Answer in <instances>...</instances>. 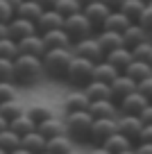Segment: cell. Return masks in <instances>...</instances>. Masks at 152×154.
<instances>
[{
	"instance_id": "1",
	"label": "cell",
	"mask_w": 152,
	"mask_h": 154,
	"mask_svg": "<svg viewBox=\"0 0 152 154\" xmlns=\"http://www.w3.org/2000/svg\"><path fill=\"white\" fill-rule=\"evenodd\" d=\"M75 59L73 48H55L48 50L43 54V68H46V77L50 79H66L68 75V66Z\"/></svg>"
},
{
	"instance_id": "2",
	"label": "cell",
	"mask_w": 152,
	"mask_h": 154,
	"mask_svg": "<svg viewBox=\"0 0 152 154\" xmlns=\"http://www.w3.org/2000/svg\"><path fill=\"white\" fill-rule=\"evenodd\" d=\"M16 66V84H30L39 82L43 75H46V68H43V57H34V54H18L14 59Z\"/></svg>"
},
{
	"instance_id": "3",
	"label": "cell",
	"mask_w": 152,
	"mask_h": 154,
	"mask_svg": "<svg viewBox=\"0 0 152 154\" xmlns=\"http://www.w3.org/2000/svg\"><path fill=\"white\" fill-rule=\"evenodd\" d=\"M64 120H66V131L73 140H89L91 127H93V116H91L89 109L82 111H71V113H64Z\"/></svg>"
},
{
	"instance_id": "4",
	"label": "cell",
	"mask_w": 152,
	"mask_h": 154,
	"mask_svg": "<svg viewBox=\"0 0 152 154\" xmlns=\"http://www.w3.org/2000/svg\"><path fill=\"white\" fill-rule=\"evenodd\" d=\"M93 68H95V61L91 59H84V57H77L71 61L68 66V75H66V82L73 84L75 88H84L86 84L93 79Z\"/></svg>"
},
{
	"instance_id": "5",
	"label": "cell",
	"mask_w": 152,
	"mask_h": 154,
	"mask_svg": "<svg viewBox=\"0 0 152 154\" xmlns=\"http://www.w3.org/2000/svg\"><path fill=\"white\" fill-rule=\"evenodd\" d=\"M64 29H66L68 36L73 38V43H75V41H80V38L93 36V32H95V27L91 25V20L84 16V11L68 16V18L64 20Z\"/></svg>"
},
{
	"instance_id": "6",
	"label": "cell",
	"mask_w": 152,
	"mask_h": 154,
	"mask_svg": "<svg viewBox=\"0 0 152 154\" xmlns=\"http://www.w3.org/2000/svg\"><path fill=\"white\" fill-rule=\"evenodd\" d=\"M116 131H118V118H95L89 134V143L105 145V140L109 136H114Z\"/></svg>"
},
{
	"instance_id": "7",
	"label": "cell",
	"mask_w": 152,
	"mask_h": 154,
	"mask_svg": "<svg viewBox=\"0 0 152 154\" xmlns=\"http://www.w3.org/2000/svg\"><path fill=\"white\" fill-rule=\"evenodd\" d=\"M73 52H75L77 57L91 59V61H95V63L105 59V52H102V48H100V43H98L95 36H86V38L75 41V43H73Z\"/></svg>"
},
{
	"instance_id": "8",
	"label": "cell",
	"mask_w": 152,
	"mask_h": 154,
	"mask_svg": "<svg viewBox=\"0 0 152 154\" xmlns=\"http://www.w3.org/2000/svg\"><path fill=\"white\" fill-rule=\"evenodd\" d=\"M82 11H84V16L91 20V25H93L95 29H102L105 20L109 18V14H111L114 9H111V7L107 5L105 0H95V2H91V5L82 7Z\"/></svg>"
},
{
	"instance_id": "9",
	"label": "cell",
	"mask_w": 152,
	"mask_h": 154,
	"mask_svg": "<svg viewBox=\"0 0 152 154\" xmlns=\"http://www.w3.org/2000/svg\"><path fill=\"white\" fill-rule=\"evenodd\" d=\"M143 127H145V122L141 120V116H134V113H120L118 116V131L129 136L136 143H138V136H141Z\"/></svg>"
},
{
	"instance_id": "10",
	"label": "cell",
	"mask_w": 152,
	"mask_h": 154,
	"mask_svg": "<svg viewBox=\"0 0 152 154\" xmlns=\"http://www.w3.org/2000/svg\"><path fill=\"white\" fill-rule=\"evenodd\" d=\"M89 111L93 118H118L120 116V106L114 97H107V100H91Z\"/></svg>"
},
{
	"instance_id": "11",
	"label": "cell",
	"mask_w": 152,
	"mask_h": 154,
	"mask_svg": "<svg viewBox=\"0 0 152 154\" xmlns=\"http://www.w3.org/2000/svg\"><path fill=\"white\" fill-rule=\"evenodd\" d=\"M147 104H150V100H147V97L143 95L138 88H136L134 93H129V95H125L123 100L118 102L120 113H134V116H141V111L145 109Z\"/></svg>"
},
{
	"instance_id": "12",
	"label": "cell",
	"mask_w": 152,
	"mask_h": 154,
	"mask_svg": "<svg viewBox=\"0 0 152 154\" xmlns=\"http://www.w3.org/2000/svg\"><path fill=\"white\" fill-rule=\"evenodd\" d=\"M136 88H138V82H136V79H132L127 72H120L114 82H111V93H114V100L116 102H120L125 95L134 93Z\"/></svg>"
},
{
	"instance_id": "13",
	"label": "cell",
	"mask_w": 152,
	"mask_h": 154,
	"mask_svg": "<svg viewBox=\"0 0 152 154\" xmlns=\"http://www.w3.org/2000/svg\"><path fill=\"white\" fill-rule=\"evenodd\" d=\"M123 41H125V45H127V48L134 50L136 45L145 43V41H152V34L147 32L141 23H132V25L123 32Z\"/></svg>"
},
{
	"instance_id": "14",
	"label": "cell",
	"mask_w": 152,
	"mask_h": 154,
	"mask_svg": "<svg viewBox=\"0 0 152 154\" xmlns=\"http://www.w3.org/2000/svg\"><path fill=\"white\" fill-rule=\"evenodd\" d=\"M89 104H91V97L86 95L84 88H77V91H71V93L64 95V113L89 109Z\"/></svg>"
},
{
	"instance_id": "15",
	"label": "cell",
	"mask_w": 152,
	"mask_h": 154,
	"mask_svg": "<svg viewBox=\"0 0 152 154\" xmlns=\"http://www.w3.org/2000/svg\"><path fill=\"white\" fill-rule=\"evenodd\" d=\"M32 34H39L36 23H34V20L18 18V16L9 20V36H11V38L21 41V38H25V36H32Z\"/></svg>"
},
{
	"instance_id": "16",
	"label": "cell",
	"mask_w": 152,
	"mask_h": 154,
	"mask_svg": "<svg viewBox=\"0 0 152 154\" xmlns=\"http://www.w3.org/2000/svg\"><path fill=\"white\" fill-rule=\"evenodd\" d=\"M18 50L21 54H34V57H43L48 52L46 41H43L41 34H32V36H25L18 41Z\"/></svg>"
},
{
	"instance_id": "17",
	"label": "cell",
	"mask_w": 152,
	"mask_h": 154,
	"mask_svg": "<svg viewBox=\"0 0 152 154\" xmlns=\"http://www.w3.org/2000/svg\"><path fill=\"white\" fill-rule=\"evenodd\" d=\"M64 20L66 18H64L57 9H46L41 14V18L36 20V29H39V34H46V32H50V29H62Z\"/></svg>"
},
{
	"instance_id": "18",
	"label": "cell",
	"mask_w": 152,
	"mask_h": 154,
	"mask_svg": "<svg viewBox=\"0 0 152 154\" xmlns=\"http://www.w3.org/2000/svg\"><path fill=\"white\" fill-rule=\"evenodd\" d=\"M95 38H98V43H100V48H102V52H105V57L111 52V50L125 45L123 34L120 32H111V29H98V36Z\"/></svg>"
},
{
	"instance_id": "19",
	"label": "cell",
	"mask_w": 152,
	"mask_h": 154,
	"mask_svg": "<svg viewBox=\"0 0 152 154\" xmlns=\"http://www.w3.org/2000/svg\"><path fill=\"white\" fill-rule=\"evenodd\" d=\"M43 41H46V48L48 50H55V48H73V38L68 36L66 29H50V32L41 34Z\"/></svg>"
},
{
	"instance_id": "20",
	"label": "cell",
	"mask_w": 152,
	"mask_h": 154,
	"mask_svg": "<svg viewBox=\"0 0 152 154\" xmlns=\"http://www.w3.org/2000/svg\"><path fill=\"white\" fill-rule=\"evenodd\" d=\"M36 129L41 131L46 138H55V136L68 134V131H66V120H64V118H57V116H52V118H48V120L39 122Z\"/></svg>"
},
{
	"instance_id": "21",
	"label": "cell",
	"mask_w": 152,
	"mask_h": 154,
	"mask_svg": "<svg viewBox=\"0 0 152 154\" xmlns=\"http://www.w3.org/2000/svg\"><path fill=\"white\" fill-rule=\"evenodd\" d=\"M102 147H107L111 154H120V152H125V149H134V147H136V140H132L129 136L116 131L114 136H109V138L105 140V145H102Z\"/></svg>"
},
{
	"instance_id": "22",
	"label": "cell",
	"mask_w": 152,
	"mask_h": 154,
	"mask_svg": "<svg viewBox=\"0 0 152 154\" xmlns=\"http://www.w3.org/2000/svg\"><path fill=\"white\" fill-rule=\"evenodd\" d=\"M120 68H116L111 61H107V59H102V61H98L95 63V68H93V79H100V82H107V84H111L116 79V77L120 75Z\"/></svg>"
},
{
	"instance_id": "23",
	"label": "cell",
	"mask_w": 152,
	"mask_h": 154,
	"mask_svg": "<svg viewBox=\"0 0 152 154\" xmlns=\"http://www.w3.org/2000/svg\"><path fill=\"white\" fill-rule=\"evenodd\" d=\"M107 61H111L116 68H120V70L125 72V68L129 66V63L134 61V50L132 48H127V45H120V48H116V50H111L109 54H107Z\"/></svg>"
},
{
	"instance_id": "24",
	"label": "cell",
	"mask_w": 152,
	"mask_h": 154,
	"mask_svg": "<svg viewBox=\"0 0 152 154\" xmlns=\"http://www.w3.org/2000/svg\"><path fill=\"white\" fill-rule=\"evenodd\" d=\"M84 91H86V95H89L91 100H107V97H114L111 84L100 82V79H91V82L84 86Z\"/></svg>"
},
{
	"instance_id": "25",
	"label": "cell",
	"mask_w": 152,
	"mask_h": 154,
	"mask_svg": "<svg viewBox=\"0 0 152 154\" xmlns=\"http://www.w3.org/2000/svg\"><path fill=\"white\" fill-rule=\"evenodd\" d=\"M43 7L39 5L36 0H23V2H21L18 5V9H16V16H18V18H27V20H34V23H36L39 18H41V14H43Z\"/></svg>"
},
{
	"instance_id": "26",
	"label": "cell",
	"mask_w": 152,
	"mask_h": 154,
	"mask_svg": "<svg viewBox=\"0 0 152 154\" xmlns=\"http://www.w3.org/2000/svg\"><path fill=\"white\" fill-rule=\"evenodd\" d=\"M129 25H132V20H129V18H127V16H125L120 9H114V11L109 14V18L105 20L102 29H111V32H120V34H123L125 29L129 27Z\"/></svg>"
},
{
	"instance_id": "27",
	"label": "cell",
	"mask_w": 152,
	"mask_h": 154,
	"mask_svg": "<svg viewBox=\"0 0 152 154\" xmlns=\"http://www.w3.org/2000/svg\"><path fill=\"white\" fill-rule=\"evenodd\" d=\"M48 149L52 154H68V152L75 149V140H73L68 134L55 136V138H48Z\"/></svg>"
},
{
	"instance_id": "28",
	"label": "cell",
	"mask_w": 152,
	"mask_h": 154,
	"mask_svg": "<svg viewBox=\"0 0 152 154\" xmlns=\"http://www.w3.org/2000/svg\"><path fill=\"white\" fill-rule=\"evenodd\" d=\"M23 147H27L30 152L39 154V152H43V149H48V138L39 129H34V131H30V134L23 136Z\"/></svg>"
},
{
	"instance_id": "29",
	"label": "cell",
	"mask_w": 152,
	"mask_h": 154,
	"mask_svg": "<svg viewBox=\"0 0 152 154\" xmlns=\"http://www.w3.org/2000/svg\"><path fill=\"white\" fill-rule=\"evenodd\" d=\"M145 7H147L145 0H125L123 5H120V11H123V14L127 16L132 23H138V18L143 16Z\"/></svg>"
},
{
	"instance_id": "30",
	"label": "cell",
	"mask_w": 152,
	"mask_h": 154,
	"mask_svg": "<svg viewBox=\"0 0 152 154\" xmlns=\"http://www.w3.org/2000/svg\"><path fill=\"white\" fill-rule=\"evenodd\" d=\"M125 72H127L132 79H136V82H143V79L152 77V66L145 63V61H141V59H134V61L125 68Z\"/></svg>"
},
{
	"instance_id": "31",
	"label": "cell",
	"mask_w": 152,
	"mask_h": 154,
	"mask_svg": "<svg viewBox=\"0 0 152 154\" xmlns=\"http://www.w3.org/2000/svg\"><path fill=\"white\" fill-rule=\"evenodd\" d=\"M27 116L39 125V122L48 120V118H52V116H55V109H52L50 104H46V102H34V104L27 106Z\"/></svg>"
},
{
	"instance_id": "32",
	"label": "cell",
	"mask_w": 152,
	"mask_h": 154,
	"mask_svg": "<svg viewBox=\"0 0 152 154\" xmlns=\"http://www.w3.org/2000/svg\"><path fill=\"white\" fill-rule=\"evenodd\" d=\"M23 145V136L16 134L14 129H5V131H0V147L7 149V152H14L16 147H21Z\"/></svg>"
},
{
	"instance_id": "33",
	"label": "cell",
	"mask_w": 152,
	"mask_h": 154,
	"mask_svg": "<svg viewBox=\"0 0 152 154\" xmlns=\"http://www.w3.org/2000/svg\"><path fill=\"white\" fill-rule=\"evenodd\" d=\"M25 111H27V106L21 104L16 97H14V100H9V102H2V104H0V113L5 116L9 122H11V120H16L18 116H23Z\"/></svg>"
},
{
	"instance_id": "34",
	"label": "cell",
	"mask_w": 152,
	"mask_h": 154,
	"mask_svg": "<svg viewBox=\"0 0 152 154\" xmlns=\"http://www.w3.org/2000/svg\"><path fill=\"white\" fill-rule=\"evenodd\" d=\"M9 127L16 131V134L25 136V134H30V131H34V129H36V122H34L32 118L27 116V111H25L23 116H18L16 120H11V122H9Z\"/></svg>"
},
{
	"instance_id": "35",
	"label": "cell",
	"mask_w": 152,
	"mask_h": 154,
	"mask_svg": "<svg viewBox=\"0 0 152 154\" xmlns=\"http://www.w3.org/2000/svg\"><path fill=\"white\" fill-rule=\"evenodd\" d=\"M52 9H57L64 18H68V16L80 14V11H82V2H80V0H57V5H55Z\"/></svg>"
},
{
	"instance_id": "36",
	"label": "cell",
	"mask_w": 152,
	"mask_h": 154,
	"mask_svg": "<svg viewBox=\"0 0 152 154\" xmlns=\"http://www.w3.org/2000/svg\"><path fill=\"white\" fill-rule=\"evenodd\" d=\"M21 54L18 50V41L11 36H5L2 41H0V57H7V59H16Z\"/></svg>"
},
{
	"instance_id": "37",
	"label": "cell",
	"mask_w": 152,
	"mask_h": 154,
	"mask_svg": "<svg viewBox=\"0 0 152 154\" xmlns=\"http://www.w3.org/2000/svg\"><path fill=\"white\" fill-rule=\"evenodd\" d=\"M0 82H16V66H14V59L0 57Z\"/></svg>"
},
{
	"instance_id": "38",
	"label": "cell",
	"mask_w": 152,
	"mask_h": 154,
	"mask_svg": "<svg viewBox=\"0 0 152 154\" xmlns=\"http://www.w3.org/2000/svg\"><path fill=\"white\" fill-rule=\"evenodd\" d=\"M134 59H141V61L152 66V41H145V43L136 45L134 48Z\"/></svg>"
},
{
	"instance_id": "39",
	"label": "cell",
	"mask_w": 152,
	"mask_h": 154,
	"mask_svg": "<svg viewBox=\"0 0 152 154\" xmlns=\"http://www.w3.org/2000/svg\"><path fill=\"white\" fill-rule=\"evenodd\" d=\"M16 97V82H0V104Z\"/></svg>"
},
{
	"instance_id": "40",
	"label": "cell",
	"mask_w": 152,
	"mask_h": 154,
	"mask_svg": "<svg viewBox=\"0 0 152 154\" xmlns=\"http://www.w3.org/2000/svg\"><path fill=\"white\" fill-rule=\"evenodd\" d=\"M16 18V7H11L7 0H0V23H9Z\"/></svg>"
},
{
	"instance_id": "41",
	"label": "cell",
	"mask_w": 152,
	"mask_h": 154,
	"mask_svg": "<svg viewBox=\"0 0 152 154\" xmlns=\"http://www.w3.org/2000/svg\"><path fill=\"white\" fill-rule=\"evenodd\" d=\"M138 23H141L143 27H145L147 32L152 34V7H150V5L145 7V11H143V16H141V18H138Z\"/></svg>"
},
{
	"instance_id": "42",
	"label": "cell",
	"mask_w": 152,
	"mask_h": 154,
	"mask_svg": "<svg viewBox=\"0 0 152 154\" xmlns=\"http://www.w3.org/2000/svg\"><path fill=\"white\" fill-rule=\"evenodd\" d=\"M138 91H141L143 95H145L147 100L152 102V77H147V79H143V82H138Z\"/></svg>"
},
{
	"instance_id": "43",
	"label": "cell",
	"mask_w": 152,
	"mask_h": 154,
	"mask_svg": "<svg viewBox=\"0 0 152 154\" xmlns=\"http://www.w3.org/2000/svg\"><path fill=\"white\" fill-rule=\"evenodd\" d=\"M138 143H152V125H145L138 136Z\"/></svg>"
},
{
	"instance_id": "44",
	"label": "cell",
	"mask_w": 152,
	"mask_h": 154,
	"mask_svg": "<svg viewBox=\"0 0 152 154\" xmlns=\"http://www.w3.org/2000/svg\"><path fill=\"white\" fill-rule=\"evenodd\" d=\"M141 120L145 122V125H152V102L145 106V109L141 111Z\"/></svg>"
},
{
	"instance_id": "45",
	"label": "cell",
	"mask_w": 152,
	"mask_h": 154,
	"mask_svg": "<svg viewBox=\"0 0 152 154\" xmlns=\"http://www.w3.org/2000/svg\"><path fill=\"white\" fill-rule=\"evenodd\" d=\"M136 154H152V143H136Z\"/></svg>"
},
{
	"instance_id": "46",
	"label": "cell",
	"mask_w": 152,
	"mask_h": 154,
	"mask_svg": "<svg viewBox=\"0 0 152 154\" xmlns=\"http://www.w3.org/2000/svg\"><path fill=\"white\" fill-rule=\"evenodd\" d=\"M36 2L43 7V9H52V7L57 5V0H36Z\"/></svg>"
},
{
	"instance_id": "47",
	"label": "cell",
	"mask_w": 152,
	"mask_h": 154,
	"mask_svg": "<svg viewBox=\"0 0 152 154\" xmlns=\"http://www.w3.org/2000/svg\"><path fill=\"white\" fill-rule=\"evenodd\" d=\"M5 36H9V23H0V41Z\"/></svg>"
},
{
	"instance_id": "48",
	"label": "cell",
	"mask_w": 152,
	"mask_h": 154,
	"mask_svg": "<svg viewBox=\"0 0 152 154\" xmlns=\"http://www.w3.org/2000/svg\"><path fill=\"white\" fill-rule=\"evenodd\" d=\"M89 154H111V152H109V149H107V147H102V145H95V147L91 149Z\"/></svg>"
},
{
	"instance_id": "49",
	"label": "cell",
	"mask_w": 152,
	"mask_h": 154,
	"mask_svg": "<svg viewBox=\"0 0 152 154\" xmlns=\"http://www.w3.org/2000/svg\"><path fill=\"white\" fill-rule=\"evenodd\" d=\"M105 2L111 7V9H120V5H123L125 0H105Z\"/></svg>"
},
{
	"instance_id": "50",
	"label": "cell",
	"mask_w": 152,
	"mask_h": 154,
	"mask_svg": "<svg viewBox=\"0 0 152 154\" xmlns=\"http://www.w3.org/2000/svg\"><path fill=\"white\" fill-rule=\"evenodd\" d=\"M5 129H9V120H7L5 116L0 113V131H5Z\"/></svg>"
},
{
	"instance_id": "51",
	"label": "cell",
	"mask_w": 152,
	"mask_h": 154,
	"mask_svg": "<svg viewBox=\"0 0 152 154\" xmlns=\"http://www.w3.org/2000/svg\"><path fill=\"white\" fill-rule=\"evenodd\" d=\"M9 154H34V152H30L27 147H23V145H21V147H16L14 152H9Z\"/></svg>"
},
{
	"instance_id": "52",
	"label": "cell",
	"mask_w": 152,
	"mask_h": 154,
	"mask_svg": "<svg viewBox=\"0 0 152 154\" xmlns=\"http://www.w3.org/2000/svg\"><path fill=\"white\" fill-rule=\"evenodd\" d=\"M7 2H9L11 7H16V9H18V5H21V2H23V0H7Z\"/></svg>"
},
{
	"instance_id": "53",
	"label": "cell",
	"mask_w": 152,
	"mask_h": 154,
	"mask_svg": "<svg viewBox=\"0 0 152 154\" xmlns=\"http://www.w3.org/2000/svg\"><path fill=\"white\" fill-rule=\"evenodd\" d=\"M82 2V7H86V5H91V2H95V0H80Z\"/></svg>"
},
{
	"instance_id": "54",
	"label": "cell",
	"mask_w": 152,
	"mask_h": 154,
	"mask_svg": "<svg viewBox=\"0 0 152 154\" xmlns=\"http://www.w3.org/2000/svg\"><path fill=\"white\" fill-rule=\"evenodd\" d=\"M120 154H136V149H125V152H120Z\"/></svg>"
},
{
	"instance_id": "55",
	"label": "cell",
	"mask_w": 152,
	"mask_h": 154,
	"mask_svg": "<svg viewBox=\"0 0 152 154\" xmlns=\"http://www.w3.org/2000/svg\"><path fill=\"white\" fill-rule=\"evenodd\" d=\"M39 154H52V152H50V149H43V152H39Z\"/></svg>"
},
{
	"instance_id": "56",
	"label": "cell",
	"mask_w": 152,
	"mask_h": 154,
	"mask_svg": "<svg viewBox=\"0 0 152 154\" xmlns=\"http://www.w3.org/2000/svg\"><path fill=\"white\" fill-rule=\"evenodd\" d=\"M0 154H9V152H7V149H2V147H0Z\"/></svg>"
},
{
	"instance_id": "57",
	"label": "cell",
	"mask_w": 152,
	"mask_h": 154,
	"mask_svg": "<svg viewBox=\"0 0 152 154\" xmlns=\"http://www.w3.org/2000/svg\"><path fill=\"white\" fill-rule=\"evenodd\" d=\"M68 154H82V152H77V149H73V152H68Z\"/></svg>"
},
{
	"instance_id": "58",
	"label": "cell",
	"mask_w": 152,
	"mask_h": 154,
	"mask_svg": "<svg viewBox=\"0 0 152 154\" xmlns=\"http://www.w3.org/2000/svg\"><path fill=\"white\" fill-rule=\"evenodd\" d=\"M147 5H150V7H152V0H150V2H147Z\"/></svg>"
},
{
	"instance_id": "59",
	"label": "cell",
	"mask_w": 152,
	"mask_h": 154,
	"mask_svg": "<svg viewBox=\"0 0 152 154\" xmlns=\"http://www.w3.org/2000/svg\"><path fill=\"white\" fill-rule=\"evenodd\" d=\"M145 2H150V0H145Z\"/></svg>"
}]
</instances>
